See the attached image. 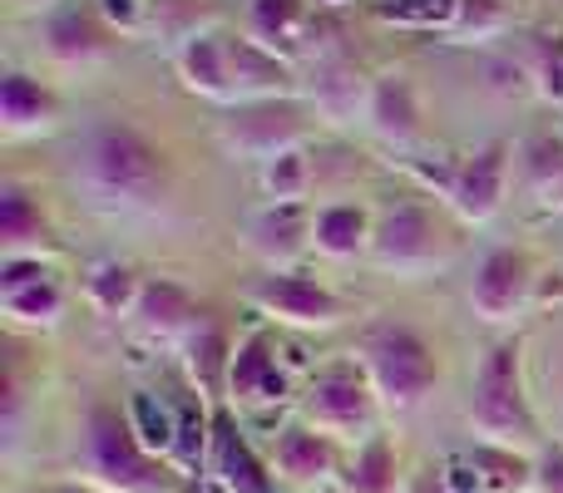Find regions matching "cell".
Segmentation results:
<instances>
[{
    "label": "cell",
    "mask_w": 563,
    "mask_h": 493,
    "mask_svg": "<svg viewBox=\"0 0 563 493\" xmlns=\"http://www.w3.org/2000/svg\"><path fill=\"white\" fill-rule=\"evenodd\" d=\"M89 464H95V474L104 479V484H114L124 493H158L164 489L158 469L139 455L134 435H129L109 410H95V419H89Z\"/></svg>",
    "instance_id": "cell-1"
},
{
    "label": "cell",
    "mask_w": 563,
    "mask_h": 493,
    "mask_svg": "<svg viewBox=\"0 0 563 493\" xmlns=\"http://www.w3.org/2000/svg\"><path fill=\"white\" fill-rule=\"evenodd\" d=\"M366 350H371V366H376L380 390L406 400V405L426 395L430 380H435V366H430L426 346H420L406 326H376L366 340Z\"/></svg>",
    "instance_id": "cell-2"
},
{
    "label": "cell",
    "mask_w": 563,
    "mask_h": 493,
    "mask_svg": "<svg viewBox=\"0 0 563 493\" xmlns=\"http://www.w3.org/2000/svg\"><path fill=\"white\" fill-rule=\"evenodd\" d=\"M89 168L109 193L124 198H148L158 188V158L144 138H134L129 128H104L89 148Z\"/></svg>",
    "instance_id": "cell-3"
},
{
    "label": "cell",
    "mask_w": 563,
    "mask_h": 493,
    "mask_svg": "<svg viewBox=\"0 0 563 493\" xmlns=\"http://www.w3.org/2000/svg\"><path fill=\"white\" fill-rule=\"evenodd\" d=\"M475 419L485 429H495V435H529V410L519 400V380H515V346H499L479 370Z\"/></svg>",
    "instance_id": "cell-4"
},
{
    "label": "cell",
    "mask_w": 563,
    "mask_h": 493,
    "mask_svg": "<svg viewBox=\"0 0 563 493\" xmlns=\"http://www.w3.org/2000/svg\"><path fill=\"white\" fill-rule=\"evenodd\" d=\"M519 287H525V261H519L515 251H495L475 281L479 311H485V316H505V311L519 301Z\"/></svg>",
    "instance_id": "cell-5"
},
{
    "label": "cell",
    "mask_w": 563,
    "mask_h": 493,
    "mask_svg": "<svg viewBox=\"0 0 563 493\" xmlns=\"http://www.w3.org/2000/svg\"><path fill=\"white\" fill-rule=\"evenodd\" d=\"M263 301H267V306H277L282 316H297V321H331V316H336V301H331L321 287L301 281V277H277V281H267V287H263Z\"/></svg>",
    "instance_id": "cell-6"
},
{
    "label": "cell",
    "mask_w": 563,
    "mask_h": 493,
    "mask_svg": "<svg viewBox=\"0 0 563 493\" xmlns=\"http://www.w3.org/2000/svg\"><path fill=\"white\" fill-rule=\"evenodd\" d=\"M499 173H505V148H485V154L475 158V164L465 168V178H460V208H465L470 217H485L495 213L499 203Z\"/></svg>",
    "instance_id": "cell-7"
},
{
    "label": "cell",
    "mask_w": 563,
    "mask_h": 493,
    "mask_svg": "<svg viewBox=\"0 0 563 493\" xmlns=\"http://www.w3.org/2000/svg\"><path fill=\"white\" fill-rule=\"evenodd\" d=\"M317 415L331 419V425H356L366 419V390L351 370H331L327 380L317 385Z\"/></svg>",
    "instance_id": "cell-8"
},
{
    "label": "cell",
    "mask_w": 563,
    "mask_h": 493,
    "mask_svg": "<svg viewBox=\"0 0 563 493\" xmlns=\"http://www.w3.org/2000/svg\"><path fill=\"white\" fill-rule=\"evenodd\" d=\"M218 474H223V484L233 493H273L263 469H257V459L247 455V445L228 425H218Z\"/></svg>",
    "instance_id": "cell-9"
},
{
    "label": "cell",
    "mask_w": 563,
    "mask_h": 493,
    "mask_svg": "<svg viewBox=\"0 0 563 493\" xmlns=\"http://www.w3.org/2000/svg\"><path fill=\"white\" fill-rule=\"evenodd\" d=\"M426 237H430L426 213L400 208V213H390L386 227H380V257H416V251H426Z\"/></svg>",
    "instance_id": "cell-10"
},
{
    "label": "cell",
    "mask_w": 563,
    "mask_h": 493,
    "mask_svg": "<svg viewBox=\"0 0 563 493\" xmlns=\"http://www.w3.org/2000/svg\"><path fill=\"white\" fill-rule=\"evenodd\" d=\"M277 459H282V469H287L291 479H317L321 469H327V445H321L317 435H301V429H291V435H282Z\"/></svg>",
    "instance_id": "cell-11"
},
{
    "label": "cell",
    "mask_w": 563,
    "mask_h": 493,
    "mask_svg": "<svg viewBox=\"0 0 563 493\" xmlns=\"http://www.w3.org/2000/svg\"><path fill=\"white\" fill-rule=\"evenodd\" d=\"M297 134V109H253V114H243L238 119V138L243 144H267L273 148L277 138H291Z\"/></svg>",
    "instance_id": "cell-12"
},
{
    "label": "cell",
    "mask_w": 563,
    "mask_h": 493,
    "mask_svg": "<svg viewBox=\"0 0 563 493\" xmlns=\"http://www.w3.org/2000/svg\"><path fill=\"white\" fill-rule=\"evenodd\" d=\"M233 385H238V395H282V376L273 370V360H267V350L263 346H247L243 356H238V366H233Z\"/></svg>",
    "instance_id": "cell-13"
},
{
    "label": "cell",
    "mask_w": 563,
    "mask_h": 493,
    "mask_svg": "<svg viewBox=\"0 0 563 493\" xmlns=\"http://www.w3.org/2000/svg\"><path fill=\"white\" fill-rule=\"evenodd\" d=\"M0 104H5V119H10V124H30V119L49 114V99L40 94V89L30 85L25 75H10L5 85H0Z\"/></svg>",
    "instance_id": "cell-14"
},
{
    "label": "cell",
    "mask_w": 563,
    "mask_h": 493,
    "mask_svg": "<svg viewBox=\"0 0 563 493\" xmlns=\"http://www.w3.org/2000/svg\"><path fill=\"white\" fill-rule=\"evenodd\" d=\"M351 489L356 493H390V445L386 439L366 445V455H361L356 469H351Z\"/></svg>",
    "instance_id": "cell-15"
},
{
    "label": "cell",
    "mask_w": 563,
    "mask_h": 493,
    "mask_svg": "<svg viewBox=\"0 0 563 493\" xmlns=\"http://www.w3.org/2000/svg\"><path fill=\"white\" fill-rule=\"evenodd\" d=\"M49 40H55L59 55H89L99 35H95V25H89L85 15H75V10H69V15H59L55 25H49Z\"/></svg>",
    "instance_id": "cell-16"
},
{
    "label": "cell",
    "mask_w": 563,
    "mask_h": 493,
    "mask_svg": "<svg viewBox=\"0 0 563 493\" xmlns=\"http://www.w3.org/2000/svg\"><path fill=\"white\" fill-rule=\"evenodd\" d=\"M228 59H233V69H238V79L243 85H282V65H273V59H263L257 49H247V45H228L223 49Z\"/></svg>",
    "instance_id": "cell-17"
},
{
    "label": "cell",
    "mask_w": 563,
    "mask_h": 493,
    "mask_svg": "<svg viewBox=\"0 0 563 493\" xmlns=\"http://www.w3.org/2000/svg\"><path fill=\"white\" fill-rule=\"evenodd\" d=\"M376 119L386 134H410V94L400 85H380L376 94Z\"/></svg>",
    "instance_id": "cell-18"
},
{
    "label": "cell",
    "mask_w": 563,
    "mask_h": 493,
    "mask_svg": "<svg viewBox=\"0 0 563 493\" xmlns=\"http://www.w3.org/2000/svg\"><path fill=\"white\" fill-rule=\"evenodd\" d=\"M361 237V213H351V208H336V213L321 217V247L327 251H351Z\"/></svg>",
    "instance_id": "cell-19"
},
{
    "label": "cell",
    "mask_w": 563,
    "mask_h": 493,
    "mask_svg": "<svg viewBox=\"0 0 563 493\" xmlns=\"http://www.w3.org/2000/svg\"><path fill=\"white\" fill-rule=\"evenodd\" d=\"M134 419H139V435H144V445H154V449H168V445H174L178 429L168 425V415H164V410H158L148 395L134 400Z\"/></svg>",
    "instance_id": "cell-20"
},
{
    "label": "cell",
    "mask_w": 563,
    "mask_h": 493,
    "mask_svg": "<svg viewBox=\"0 0 563 493\" xmlns=\"http://www.w3.org/2000/svg\"><path fill=\"white\" fill-rule=\"evenodd\" d=\"M188 75H194V85H203V89H223L228 75H223V65H218V45L198 40V45L188 49Z\"/></svg>",
    "instance_id": "cell-21"
},
{
    "label": "cell",
    "mask_w": 563,
    "mask_h": 493,
    "mask_svg": "<svg viewBox=\"0 0 563 493\" xmlns=\"http://www.w3.org/2000/svg\"><path fill=\"white\" fill-rule=\"evenodd\" d=\"M55 306H59V296L45 281H35V287H25V291H10V311H15V316L40 321V316H55Z\"/></svg>",
    "instance_id": "cell-22"
},
{
    "label": "cell",
    "mask_w": 563,
    "mask_h": 493,
    "mask_svg": "<svg viewBox=\"0 0 563 493\" xmlns=\"http://www.w3.org/2000/svg\"><path fill=\"white\" fill-rule=\"evenodd\" d=\"M30 227H40V217H30V208L20 193H5V203H0V237H5V243H20Z\"/></svg>",
    "instance_id": "cell-23"
},
{
    "label": "cell",
    "mask_w": 563,
    "mask_h": 493,
    "mask_svg": "<svg viewBox=\"0 0 563 493\" xmlns=\"http://www.w3.org/2000/svg\"><path fill=\"white\" fill-rule=\"evenodd\" d=\"M184 311H188V301L178 296L174 287H148V291H144V316H148V321H158V326L178 321Z\"/></svg>",
    "instance_id": "cell-24"
},
{
    "label": "cell",
    "mask_w": 563,
    "mask_h": 493,
    "mask_svg": "<svg viewBox=\"0 0 563 493\" xmlns=\"http://www.w3.org/2000/svg\"><path fill=\"white\" fill-rule=\"evenodd\" d=\"M291 25H297V0H257V30L291 35Z\"/></svg>",
    "instance_id": "cell-25"
},
{
    "label": "cell",
    "mask_w": 563,
    "mask_h": 493,
    "mask_svg": "<svg viewBox=\"0 0 563 493\" xmlns=\"http://www.w3.org/2000/svg\"><path fill=\"white\" fill-rule=\"evenodd\" d=\"M95 296L104 301V306H119V301L129 296V271H119V267H104L95 277Z\"/></svg>",
    "instance_id": "cell-26"
},
{
    "label": "cell",
    "mask_w": 563,
    "mask_h": 493,
    "mask_svg": "<svg viewBox=\"0 0 563 493\" xmlns=\"http://www.w3.org/2000/svg\"><path fill=\"white\" fill-rule=\"evenodd\" d=\"M445 489H450V493H475V489H479V464H475V469H470V464H450Z\"/></svg>",
    "instance_id": "cell-27"
},
{
    "label": "cell",
    "mask_w": 563,
    "mask_h": 493,
    "mask_svg": "<svg viewBox=\"0 0 563 493\" xmlns=\"http://www.w3.org/2000/svg\"><path fill=\"white\" fill-rule=\"evenodd\" d=\"M297 183H301V164H297V158H282V164L273 168V188H277V193H291Z\"/></svg>",
    "instance_id": "cell-28"
},
{
    "label": "cell",
    "mask_w": 563,
    "mask_h": 493,
    "mask_svg": "<svg viewBox=\"0 0 563 493\" xmlns=\"http://www.w3.org/2000/svg\"><path fill=\"white\" fill-rule=\"evenodd\" d=\"M25 281H40V267H30V261H15V267L5 271V291H25Z\"/></svg>",
    "instance_id": "cell-29"
},
{
    "label": "cell",
    "mask_w": 563,
    "mask_h": 493,
    "mask_svg": "<svg viewBox=\"0 0 563 493\" xmlns=\"http://www.w3.org/2000/svg\"><path fill=\"white\" fill-rule=\"evenodd\" d=\"M539 484H544V493H563V455L544 459V479H539Z\"/></svg>",
    "instance_id": "cell-30"
},
{
    "label": "cell",
    "mask_w": 563,
    "mask_h": 493,
    "mask_svg": "<svg viewBox=\"0 0 563 493\" xmlns=\"http://www.w3.org/2000/svg\"><path fill=\"white\" fill-rule=\"evenodd\" d=\"M178 435H184V439H178V449H184V459H194V455H198V439H203V435H198V419H194V415H184V425H178Z\"/></svg>",
    "instance_id": "cell-31"
},
{
    "label": "cell",
    "mask_w": 563,
    "mask_h": 493,
    "mask_svg": "<svg viewBox=\"0 0 563 493\" xmlns=\"http://www.w3.org/2000/svg\"><path fill=\"white\" fill-rule=\"evenodd\" d=\"M104 10L119 20H134V0H104Z\"/></svg>",
    "instance_id": "cell-32"
},
{
    "label": "cell",
    "mask_w": 563,
    "mask_h": 493,
    "mask_svg": "<svg viewBox=\"0 0 563 493\" xmlns=\"http://www.w3.org/2000/svg\"><path fill=\"white\" fill-rule=\"evenodd\" d=\"M559 198H563V183H559Z\"/></svg>",
    "instance_id": "cell-33"
}]
</instances>
